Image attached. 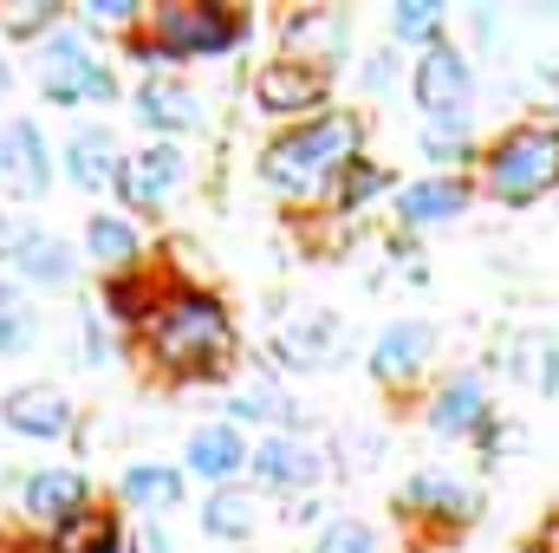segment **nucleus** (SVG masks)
Instances as JSON below:
<instances>
[{"mask_svg": "<svg viewBox=\"0 0 559 553\" xmlns=\"http://www.w3.org/2000/svg\"><path fill=\"white\" fill-rule=\"evenodd\" d=\"M85 475L79 469H33L26 482H20V502H26V515L33 521H52V528H66L72 515H85Z\"/></svg>", "mask_w": 559, "mask_h": 553, "instance_id": "ddd939ff", "label": "nucleus"}, {"mask_svg": "<svg viewBox=\"0 0 559 553\" xmlns=\"http://www.w3.org/2000/svg\"><path fill=\"white\" fill-rule=\"evenodd\" d=\"M384 183H391V176H384L371 156H358L352 169H338V209H365V202H371Z\"/></svg>", "mask_w": 559, "mask_h": 553, "instance_id": "c756f323", "label": "nucleus"}, {"mask_svg": "<svg viewBox=\"0 0 559 553\" xmlns=\"http://www.w3.org/2000/svg\"><path fill=\"white\" fill-rule=\"evenodd\" d=\"M391 79H397V52H371L365 59V92H391Z\"/></svg>", "mask_w": 559, "mask_h": 553, "instance_id": "72a5a7b5", "label": "nucleus"}, {"mask_svg": "<svg viewBox=\"0 0 559 553\" xmlns=\"http://www.w3.org/2000/svg\"><path fill=\"white\" fill-rule=\"evenodd\" d=\"M52 553H124V534H118V521L98 508H85V515H72L66 528H52Z\"/></svg>", "mask_w": 559, "mask_h": 553, "instance_id": "393cba45", "label": "nucleus"}, {"mask_svg": "<svg viewBox=\"0 0 559 553\" xmlns=\"http://www.w3.org/2000/svg\"><path fill=\"white\" fill-rule=\"evenodd\" d=\"M39 85H46V105H105L118 92V79L92 59V46L79 33H52L46 52H39Z\"/></svg>", "mask_w": 559, "mask_h": 553, "instance_id": "423d86ee", "label": "nucleus"}, {"mask_svg": "<svg viewBox=\"0 0 559 553\" xmlns=\"http://www.w3.org/2000/svg\"><path fill=\"white\" fill-rule=\"evenodd\" d=\"M131 553H169V534H163L156 521H143V528H138V548H131Z\"/></svg>", "mask_w": 559, "mask_h": 553, "instance_id": "c9c22d12", "label": "nucleus"}, {"mask_svg": "<svg viewBox=\"0 0 559 553\" xmlns=\"http://www.w3.org/2000/svg\"><path fill=\"white\" fill-rule=\"evenodd\" d=\"M124 502H138V508H176L182 502V475L163 469V462H138V469H124Z\"/></svg>", "mask_w": 559, "mask_h": 553, "instance_id": "cd10ccee", "label": "nucleus"}, {"mask_svg": "<svg viewBox=\"0 0 559 553\" xmlns=\"http://www.w3.org/2000/svg\"><path fill=\"white\" fill-rule=\"evenodd\" d=\"M481 189L501 209H534L540 196L559 189V125L554 118H527L508 125L501 138L481 150Z\"/></svg>", "mask_w": 559, "mask_h": 553, "instance_id": "f03ea898", "label": "nucleus"}, {"mask_svg": "<svg viewBox=\"0 0 559 553\" xmlns=\"http://www.w3.org/2000/svg\"><path fill=\"white\" fill-rule=\"evenodd\" d=\"M7 85H13V72H7V59H0V98H7Z\"/></svg>", "mask_w": 559, "mask_h": 553, "instance_id": "4c0bfd02", "label": "nucleus"}, {"mask_svg": "<svg viewBox=\"0 0 559 553\" xmlns=\"http://www.w3.org/2000/svg\"><path fill=\"white\" fill-rule=\"evenodd\" d=\"M508 372L534 385L540 398H559V332H521L508 345Z\"/></svg>", "mask_w": 559, "mask_h": 553, "instance_id": "412c9836", "label": "nucleus"}, {"mask_svg": "<svg viewBox=\"0 0 559 553\" xmlns=\"http://www.w3.org/2000/svg\"><path fill=\"white\" fill-rule=\"evenodd\" d=\"M182 183V150L176 143H150L138 156L118 163V189H124V209H163Z\"/></svg>", "mask_w": 559, "mask_h": 553, "instance_id": "1a4fd4ad", "label": "nucleus"}, {"mask_svg": "<svg viewBox=\"0 0 559 553\" xmlns=\"http://www.w3.org/2000/svg\"><path fill=\"white\" fill-rule=\"evenodd\" d=\"M358 143H365V125L352 111H319V118H306L293 138H280L261 156V176L274 189H286V196H312L325 176L358 163Z\"/></svg>", "mask_w": 559, "mask_h": 553, "instance_id": "7ed1b4c3", "label": "nucleus"}, {"mask_svg": "<svg viewBox=\"0 0 559 553\" xmlns=\"http://www.w3.org/2000/svg\"><path fill=\"white\" fill-rule=\"evenodd\" d=\"M397 508L404 515H429V521H475V489L468 482H455V475H442V469H417L404 489H397Z\"/></svg>", "mask_w": 559, "mask_h": 553, "instance_id": "9b49d317", "label": "nucleus"}, {"mask_svg": "<svg viewBox=\"0 0 559 553\" xmlns=\"http://www.w3.org/2000/svg\"><path fill=\"white\" fill-rule=\"evenodd\" d=\"M228 416H241V423H299V404L280 391L274 378H254V385H241L235 391V404H228Z\"/></svg>", "mask_w": 559, "mask_h": 553, "instance_id": "bb28decb", "label": "nucleus"}, {"mask_svg": "<svg viewBox=\"0 0 559 553\" xmlns=\"http://www.w3.org/2000/svg\"><path fill=\"white\" fill-rule=\"evenodd\" d=\"M429 358H436V326L429 319H391L371 345V378L378 385H411V378H423Z\"/></svg>", "mask_w": 559, "mask_h": 553, "instance_id": "0eeeda50", "label": "nucleus"}, {"mask_svg": "<svg viewBox=\"0 0 559 553\" xmlns=\"http://www.w3.org/2000/svg\"><path fill=\"white\" fill-rule=\"evenodd\" d=\"M7 430H20V436H66L72 430V404L52 391V385H20V391H7Z\"/></svg>", "mask_w": 559, "mask_h": 553, "instance_id": "f3484780", "label": "nucleus"}, {"mask_svg": "<svg viewBox=\"0 0 559 553\" xmlns=\"http://www.w3.org/2000/svg\"><path fill=\"white\" fill-rule=\"evenodd\" d=\"M85 248H92V261H98V268L124 274V268L138 261V228H131V222H118V215H92V222H85Z\"/></svg>", "mask_w": 559, "mask_h": 553, "instance_id": "a878e982", "label": "nucleus"}, {"mask_svg": "<svg viewBox=\"0 0 559 553\" xmlns=\"http://www.w3.org/2000/svg\"><path fill=\"white\" fill-rule=\"evenodd\" d=\"M46 138H39V125H26V118H13L7 131H0V183L20 196V202H33V196H46Z\"/></svg>", "mask_w": 559, "mask_h": 553, "instance_id": "f8f14e48", "label": "nucleus"}, {"mask_svg": "<svg viewBox=\"0 0 559 553\" xmlns=\"http://www.w3.org/2000/svg\"><path fill=\"white\" fill-rule=\"evenodd\" d=\"M59 20V7L52 0H26V7H0V26L7 33H39V26H52Z\"/></svg>", "mask_w": 559, "mask_h": 553, "instance_id": "473e14b6", "label": "nucleus"}, {"mask_svg": "<svg viewBox=\"0 0 559 553\" xmlns=\"http://www.w3.org/2000/svg\"><path fill=\"white\" fill-rule=\"evenodd\" d=\"M254 98H261V111H280V118L312 111V105L325 98V72H312V66H299V59H274V66L254 79ZM312 118H319V111H312Z\"/></svg>", "mask_w": 559, "mask_h": 553, "instance_id": "4468645a", "label": "nucleus"}, {"mask_svg": "<svg viewBox=\"0 0 559 553\" xmlns=\"http://www.w3.org/2000/svg\"><path fill=\"white\" fill-rule=\"evenodd\" d=\"M274 345H280V358H286V365H299V372H306V365H325V358H332V345H338V319H332V313H306L299 326H286V332H280Z\"/></svg>", "mask_w": 559, "mask_h": 553, "instance_id": "5701e85b", "label": "nucleus"}, {"mask_svg": "<svg viewBox=\"0 0 559 553\" xmlns=\"http://www.w3.org/2000/svg\"><path fill=\"white\" fill-rule=\"evenodd\" d=\"M13 268L26 280H39V286H66L72 280V248L59 242V235H39V228H26V235H13Z\"/></svg>", "mask_w": 559, "mask_h": 553, "instance_id": "4be33fe9", "label": "nucleus"}, {"mask_svg": "<svg viewBox=\"0 0 559 553\" xmlns=\"http://www.w3.org/2000/svg\"><path fill=\"white\" fill-rule=\"evenodd\" d=\"M319 469H325V456H319L312 443H299V436H274V443L254 449V482H267V489H280V495L312 489Z\"/></svg>", "mask_w": 559, "mask_h": 553, "instance_id": "dca6fc26", "label": "nucleus"}, {"mask_svg": "<svg viewBox=\"0 0 559 553\" xmlns=\"http://www.w3.org/2000/svg\"><path fill=\"white\" fill-rule=\"evenodd\" d=\"M33 345V313L13 286H0V352H26Z\"/></svg>", "mask_w": 559, "mask_h": 553, "instance_id": "7c9ffc66", "label": "nucleus"}, {"mask_svg": "<svg viewBox=\"0 0 559 553\" xmlns=\"http://www.w3.org/2000/svg\"><path fill=\"white\" fill-rule=\"evenodd\" d=\"M66 176H72L79 189H105V183L118 176V143H111L105 125L72 131V143H66Z\"/></svg>", "mask_w": 559, "mask_h": 553, "instance_id": "aec40b11", "label": "nucleus"}, {"mask_svg": "<svg viewBox=\"0 0 559 553\" xmlns=\"http://www.w3.org/2000/svg\"><path fill=\"white\" fill-rule=\"evenodd\" d=\"M150 352L176 378H215L235 358V326L209 293H169L150 319Z\"/></svg>", "mask_w": 559, "mask_h": 553, "instance_id": "f257e3e1", "label": "nucleus"}, {"mask_svg": "<svg viewBox=\"0 0 559 553\" xmlns=\"http://www.w3.org/2000/svg\"><path fill=\"white\" fill-rule=\"evenodd\" d=\"M312 553H378V534H371L365 521H332Z\"/></svg>", "mask_w": 559, "mask_h": 553, "instance_id": "2f4dec72", "label": "nucleus"}, {"mask_svg": "<svg viewBox=\"0 0 559 553\" xmlns=\"http://www.w3.org/2000/svg\"><path fill=\"white\" fill-rule=\"evenodd\" d=\"M254 521H261V508H254L248 489H215L202 502V534H215V541H248Z\"/></svg>", "mask_w": 559, "mask_h": 553, "instance_id": "b1692460", "label": "nucleus"}, {"mask_svg": "<svg viewBox=\"0 0 559 553\" xmlns=\"http://www.w3.org/2000/svg\"><path fill=\"white\" fill-rule=\"evenodd\" d=\"M468 202H475V183H468V176H417V183L397 189V222H404V228H442V222H455Z\"/></svg>", "mask_w": 559, "mask_h": 553, "instance_id": "9d476101", "label": "nucleus"}, {"mask_svg": "<svg viewBox=\"0 0 559 553\" xmlns=\"http://www.w3.org/2000/svg\"><path fill=\"white\" fill-rule=\"evenodd\" d=\"M85 352H92V365L105 358V326H98V313H85Z\"/></svg>", "mask_w": 559, "mask_h": 553, "instance_id": "e433bc0d", "label": "nucleus"}, {"mask_svg": "<svg viewBox=\"0 0 559 553\" xmlns=\"http://www.w3.org/2000/svg\"><path fill=\"white\" fill-rule=\"evenodd\" d=\"M85 20H105V26H131V20H138V7H131V0H92V7H85Z\"/></svg>", "mask_w": 559, "mask_h": 553, "instance_id": "f704fd0d", "label": "nucleus"}, {"mask_svg": "<svg viewBox=\"0 0 559 553\" xmlns=\"http://www.w3.org/2000/svg\"><path fill=\"white\" fill-rule=\"evenodd\" d=\"M241 39V20L222 13V7H156L150 13V46L163 59H215Z\"/></svg>", "mask_w": 559, "mask_h": 553, "instance_id": "39448f33", "label": "nucleus"}, {"mask_svg": "<svg viewBox=\"0 0 559 553\" xmlns=\"http://www.w3.org/2000/svg\"><path fill=\"white\" fill-rule=\"evenodd\" d=\"M286 52H299V66H312V72L338 66V52H345V13H332V7L286 13Z\"/></svg>", "mask_w": 559, "mask_h": 553, "instance_id": "2eb2a0df", "label": "nucleus"}, {"mask_svg": "<svg viewBox=\"0 0 559 553\" xmlns=\"http://www.w3.org/2000/svg\"><path fill=\"white\" fill-rule=\"evenodd\" d=\"M391 33L436 46V39H442V0H397V7H391Z\"/></svg>", "mask_w": 559, "mask_h": 553, "instance_id": "c85d7f7f", "label": "nucleus"}, {"mask_svg": "<svg viewBox=\"0 0 559 553\" xmlns=\"http://www.w3.org/2000/svg\"><path fill=\"white\" fill-rule=\"evenodd\" d=\"M138 118L150 131H189V125H202V105H195V92L176 85V79H143Z\"/></svg>", "mask_w": 559, "mask_h": 553, "instance_id": "6ab92c4d", "label": "nucleus"}, {"mask_svg": "<svg viewBox=\"0 0 559 553\" xmlns=\"http://www.w3.org/2000/svg\"><path fill=\"white\" fill-rule=\"evenodd\" d=\"M189 469H195L202 482L228 489V475H241V469H248L241 430H235V423H209V430H195V436H189Z\"/></svg>", "mask_w": 559, "mask_h": 553, "instance_id": "a211bd4d", "label": "nucleus"}, {"mask_svg": "<svg viewBox=\"0 0 559 553\" xmlns=\"http://www.w3.org/2000/svg\"><path fill=\"white\" fill-rule=\"evenodd\" d=\"M411 92H417L423 131H462L468 138V125H475V66H468L462 46H449V39L423 46Z\"/></svg>", "mask_w": 559, "mask_h": 553, "instance_id": "20e7f679", "label": "nucleus"}, {"mask_svg": "<svg viewBox=\"0 0 559 553\" xmlns=\"http://www.w3.org/2000/svg\"><path fill=\"white\" fill-rule=\"evenodd\" d=\"M495 423L488 411V385H481V372H455V378H442L436 385V398H429V430L436 436H481Z\"/></svg>", "mask_w": 559, "mask_h": 553, "instance_id": "6e6552de", "label": "nucleus"}]
</instances>
